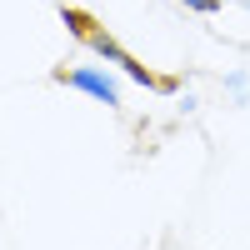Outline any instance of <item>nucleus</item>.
<instances>
[{
  "instance_id": "4",
  "label": "nucleus",
  "mask_w": 250,
  "mask_h": 250,
  "mask_svg": "<svg viewBox=\"0 0 250 250\" xmlns=\"http://www.w3.org/2000/svg\"><path fill=\"white\" fill-rule=\"evenodd\" d=\"M175 5H185L190 15H220V5H225V0H175Z\"/></svg>"
},
{
  "instance_id": "1",
  "label": "nucleus",
  "mask_w": 250,
  "mask_h": 250,
  "mask_svg": "<svg viewBox=\"0 0 250 250\" xmlns=\"http://www.w3.org/2000/svg\"><path fill=\"white\" fill-rule=\"evenodd\" d=\"M60 20L70 25V35H75V40H80V45H85L95 60H105L110 70H120L125 80H135L140 90H160V95H170V90L180 85V80H170V75H155V70H145L140 60H135L130 50H125V45H120V40H115L105 25H95V15H85L80 5H60Z\"/></svg>"
},
{
  "instance_id": "5",
  "label": "nucleus",
  "mask_w": 250,
  "mask_h": 250,
  "mask_svg": "<svg viewBox=\"0 0 250 250\" xmlns=\"http://www.w3.org/2000/svg\"><path fill=\"white\" fill-rule=\"evenodd\" d=\"M245 10H250V0H245Z\"/></svg>"
},
{
  "instance_id": "2",
  "label": "nucleus",
  "mask_w": 250,
  "mask_h": 250,
  "mask_svg": "<svg viewBox=\"0 0 250 250\" xmlns=\"http://www.w3.org/2000/svg\"><path fill=\"white\" fill-rule=\"evenodd\" d=\"M60 85H70L80 95H90L95 105L105 110H120L125 105V90H120V70H110L105 60H90V65H70V70H55Z\"/></svg>"
},
{
  "instance_id": "3",
  "label": "nucleus",
  "mask_w": 250,
  "mask_h": 250,
  "mask_svg": "<svg viewBox=\"0 0 250 250\" xmlns=\"http://www.w3.org/2000/svg\"><path fill=\"white\" fill-rule=\"evenodd\" d=\"M225 90L245 105V100H250V75H245V70H230V75H225Z\"/></svg>"
}]
</instances>
